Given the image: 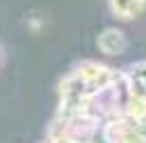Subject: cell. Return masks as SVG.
I'll return each mask as SVG.
<instances>
[{"label": "cell", "mask_w": 146, "mask_h": 143, "mask_svg": "<svg viewBox=\"0 0 146 143\" xmlns=\"http://www.w3.org/2000/svg\"><path fill=\"white\" fill-rule=\"evenodd\" d=\"M128 40L124 31L121 29H115V27H108V29H104L99 38H97V47L101 49L104 54H108V56H117V54H121L126 49Z\"/></svg>", "instance_id": "1"}, {"label": "cell", "mask_w": 146, "mask_h": 143, "mask_svg": "<svg viewBox=\"0 0 146 143\" xmlns=\"http://www.w3.org/2000/svg\"><path fill=\"white\" fill-rule=\"evenodd\" d=\"M121 74H124V78H126V85H128V89H130V94L146 96V60L133 63V65L126 67Z\"/></svg>", "instance_id": "2"}, {"label": "cell", "mask_w": 146, "mask_h": 143, "mask_svg": "<svg viewBox=\"0 0 146 143\" xmlns=\"http://www.w3.org/2000/svg\"><path fill=\"white\" fill-rule=\"evenodd\" d=\"M112 16L119 20H135L139 14H144L146 0H108Z\"/></svg>", "instance_id": "3"}]
</instances>
